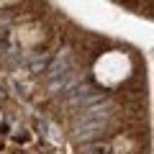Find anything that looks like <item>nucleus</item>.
Instances as JSON below:
<instances>
[{
	"mask_svg": "<svg viewBox=\"0 0 154 154\" xmlns=\"http://www.w3.org/2000/svg\"><path fill=\"white\" fill-rule=\"evenodd\" d=\"M118 100L123 105H134V103H146V85L141 77H134L126 85H121L118 90Z\"/></svg>",
	"mask_w": 154,
	"mask_h": 154,
	"instance_id": "f257e3e1",
	"label": "nucleus"
}]
</instances>
